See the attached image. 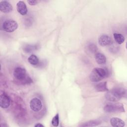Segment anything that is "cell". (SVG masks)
Listing matches in <instances>:
<instances>
[{
    "label": "cell",
    "instance_id": "obj_1",
    "mask_svg": "<svg viewBox=\"0 0 127 127\" xmlns=\"http://www.w3.org/2000/svg\"><path fill=\"white\" fill-rule=\"evenodd\" d=\"M126 90L122 88H115L107 91L105 95V98L111 102H116L120 100L126 95Z\"/></svg>",
    "mask_w": 127,
    "mask_h": 127
},
{
    "label": "cell",
    "instance_id": "obj_2",
    "mask_svg": "<svg viewBox=\"0 0 127 127\" xmlns=\"http://www.w3.org/2000/svg\"><path fill=\"white\" fill-rule=\"evenodd\" d=\"M108 71L106 69L102 68H94L89 75L90 80L92 82H98L107 77Z\"/></svg>",
    "mask_w": 127,
    "mask_h": 127
},
{
    "label": "cell",
    "instance_id": "obj_3",
    "mask_svg": "<svg viewBox=\"0 0 127 127\" xmlns=\"http://www.w3.org/2000/svg\"><path fill=\"white\" fill-rule=\"evenodd\" d=\"M104 110L106 113L124 112V105L122 104H109L106 105L104 107Z\"/></svg>",
    "mask_w": 127,
    "mask_h": 127
},
{
    "label": "cell",
    "instance_id": "obj_4",
    "mask_svg": "<svg viewBox=\"0 0 127 127\" xmlns=\"http://www.w3.org/2000/svg\"><path fill=\"white\" fill-rule=\"evenodd\" d=\"M17 28V23L12 19L6 20L2 24L3 30L8 33L13 32L16 30Z\"/></svg>",
    "mask_w": 127,
    "mask_h": 127
},
{
    "label": "cell",
    "instance_id": "obj_5",
    "mask_svg": "<svg viewBox=\"0 0 127 127\" xmlns=\"http://www.w3.org/2000/svg\"><path fill=\"white\" fill-rule=\"evenodd\" d=\"M11 104V99L9 96L4 92H1L0 95V106L2 109H6Z\"/></svg>",
    "mask_w": 127,
    "mask_h": 127
},
{
    "label": "cell",
    "instance_id": "obj_6",
    "mask_svg": "<svg viewBox=\"0 0 127 127\" xmlns=\"http://www.w3.org/2000/svg\"><path fill=\"white\" fill-rule=\"evenodd\" d=\"M30 107L33 111L39 112L43 107L42 102L39 98H34L30 101Z\"/></svg>",
    "mask_w": 127,
    "mask_h": 127
},
{
    "label": "cell",
    "instance_id": "obj_7",
    "mask_svg": "<svg viewBox=\"0 0 127 127\" xmlns=\"http://www.w3.org/2000/svg\"><path fill=\"white\" fill-rule=\"evenodd\" d=\"M13 75L16 79L21 81L27 76L26 69L24 67L17 66L14 70Z\"/></svg>",
    "mask_w": 127,
    "mask_h": 127
},
{
    "label": "cell",
    "instance_id": "obj_8",
    "mask_svg": "<svg viewBox=\"0 0 127 127\" xmlns=\"http://www.w3.org/2000/svg\"><path fill=\"white\" fill-rule=\"evenodd\" d=\"M98 43L100 45L104 47L111 45L113 43V40L109 35L104 34L99 38Z\"/></svg>",
    "mask_w": 127,
    "mask_h": 127
},
{
    "label": "cell",
    "instance_id": "obj_9",
    "mask_svg": "<svg viewBox=\"0 0 127 127\" xmlns=\"http://www.w3.org/2000/svg\"><path fill=\"white\" fill-rule=\"evenodd\" d=\"M13 9L12 5L7 1L3 0L0 2V10L1 12L7 13L10 12Z\"/></svg>",
    "mask_w": 127,
    "mask_h": 127
},
{
    "label": "cell",
    "instance_id": "obj_10",
    "mask_svg": "<svg viewBox=\"0 0 127 127\" xmlns=\"http://www.w3.org/2000/svg\"><path fill=\"white\" fill-rule=\"evenodd\" d=\"M17 10L19 13L22 15H25L27 14L28 10L25 3L22 1L20 0L18 1L16 4Z\"/></svg>",
    "mask_w": 127,
    "mask_h": 127
},
{
    "label": "cell",
    "instance_id": "obj_11",
    "mask_svg": "<svg viewBox=\"0 0 127 127\" xmlns=\"http://www.w3.org/2000/svg\"><path fill=\"white\" fill-rule=\"evenodd\" d=\"M110 124L114 127H123L125 126V123L122 119L117 118H112L110 120Z\"/></svg>",
    "mask_w": 127,
    "mask_h": 127
},
{
    "label": "cell",
    "instance_id": "obj_12",
    "mask_svg": "<svg viewBox=\"0 0 127 127\" xmlns=\"http://www.w3.org/2000/svg\"><path fill=\"white\" fill-rule=\"evenodd\" d=\"M95 59L96 62L99 64H105L106 62V58L105 56L101 53H96L95 55Z\"/></svg>",
    "mask_w": 127,
    "mask_h": 127
},
{
    "label": "cell",
    "instance_id": "obj_13",
    "mask_svg": "<svg viewBox=\"0 0 127 127\" xmlns=\"http://www.w3.org/2000/svg\"><path fill=\"white\" fill-rule=\"evenodd\" d=\"M95 89L98 92H104L109 90L107 88L106 81L102 82L97 84L95 86Z\"/></svg>",
    "mask_w": 127,
    "mask_h": 127
},
{
    "label": "cell",
    "instance_id": "obj_14",
    "mask_svg": "<svg viewBox=\"0 0 127 127\" xmlns=\"http://www.w3.org/2000/svg\"><path fill=\"white\" fill-rule=\"evenodd\" d=\"M113 36L115 41L119 44H122L125 40V37L121 34L115 33H114Z\"/></svg>",
    "mask_w": 127,
    "mask_h": 127
},
{
    "label": "cell",
    "instance_id": "obj_15",
    "mask_svg": "<svg viewBox=\"0 0 127 127\" xmlns=\"http://www.w3.org/2000/svg\"><path fill=\"white\" fill-rule=\"evenodd\" d=\"M100 121H98V120H92V121H89L88 122H85L82 125H80L81 127H94V126H97L99 125H100Z\"/></svg>",
    "mask_w": 127,
    "mask_h": 127
},
{
    "label": "cell",
    "instance_id": "obj_16",
    "mask_svg": "<svg viewBox=\"0 0 127 127\" xmlns=\"http://www.w3.org/2000/svg\"><path fill=\"white\" fill-rule=\"evenodd\" d=\"M28 62L32 65H37L39 63V59L35 55H31L28 58Z\"/></svg>",
    "mask_w": 127,
    "mask_h": 127
},
{
    "label": "cell",
    "instance_id": "obj_17",
    "mask_svg": "<svg viewBox=\"0 0 127 127\" xmlns=\"http://www.w3.org/2000/svg\"><path fill=\"white\" fill-rule=\"evenodd\" d=\"M87 50L92 53H96L97 51V47L94 43H90L87 45Z\"/></svg>",
    "mask_w": 127,
    "mask_h": 127
},
{
    "label": "cell",
    "instance_id": "obj_18",
    "mask_svg": "<svg viewBox=\"0 0 127 127\" xmlns=\"http://www.w3.org/2000/svg\"><path fill=\"white\" fill-rule=\"evenodd\" d=\"M59 115L57 114L53 118L52 120V124L55 127H58L59 125Z\"/></svg>",
    "mask_w": 127,
    "mask_h": 127
},
{
    "label": "cell",
    "instance_id": "obj_19",
    "mask_svg": "<svg viewBox=\"0 0 127 127\" xmlns=\"http://www.w3.org/2000/svg\"><path fill=\"white\" fill-rule=\"evenodd\" d=\"M36 46H31V45H27L24 48V50L25 51V52L30 53L32 51L36 50Z\"/></svg>",
    "mask_w": 127,
    "mask_h": 127
},
{
    "label": "cell",
    "instance_id": "obj_20",
    "mask_svg": "<svg viewBox=\"0 0 127 127\" xmlns=\"http://www.w3.org/2000/svg\"><path fill=\"white\" fill-rule=\"evenodd\" d=\"M27 2L30 5H35L37 4V3H38V1L35 0H27Z\"/></svg>",
    "mask_w": 127,
    "mask_h": 127
},
{
    "label": "cell",
    "instance_id": "obj_21",
    "mask_svg": "<svg viewBox=\"0 0 127 127\" xmlns=\"http://www.w3.org/2000/svg\"><path fill=\"white\" fill-rule=\"evenodd\" d=\"M35 127H44V126L41 124H40V123H38L37 124H36L35 126H34Z\"/></svg>",
    "mask_w": 127,
    "mask_h": 127
}]
</instances>
